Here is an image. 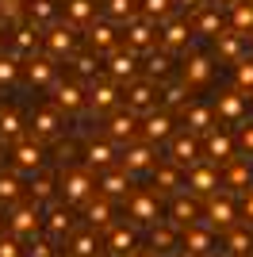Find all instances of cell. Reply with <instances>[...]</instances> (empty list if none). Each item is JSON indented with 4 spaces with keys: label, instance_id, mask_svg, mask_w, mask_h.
<instances>
[{
    "label": "cell",
    "instance_id": "obj_10",
    "mask_svg": "<svg viewBox=\"0 0 253 257\" xmlns=\"http://www.w3.org/2000/svg\"><path fill=\"white\" fill-rule=\"evenodd\" d=\"M188 43H192V23L188 20H180V16L169 20L165 16V20L158 23V46L161 50H169V54L173 50H188Z\"/></svg>",
    "mask_w": 253,
    "mask_h": 257
},
{
    "label": "cell",
    "instance_id": "obj_52",
    "mask_svg": "<svg viewBox=\"0 0 253 257\" xmlns=\"http://www.w3.org/2000/svg\"><path fill=\"white\" fill-rule=\"evenodd\" d=\"M27 242H31V246L23 249V257H58L50 238H39V234H35V238H27Z\"/></svg>",
    "mask_w": 253,
    "mask_h": 257
},
{
    "label": "cell",
    "instance_id": "obj_1",
    "mask_svg": "<svg viewBox=\"0 0 253 257\" xmlns=\"http://www.w3.org/2000/svg\"><path fill=\"white\" fill-rule=\"evenodd\" d=\"M58 192H62V204L65 207H81L84 200H92L96 196V177L92 169L84 165V169H65L62 173V184H58Z\"/></svg>",
    "mask_w": 253,
    "mask_h": 257
},
{
    "label": "cell",
    "instance_id": "obj_12",
    "mask_svg": "<svg viewBox=\"0 0 253 257\" xmlns=\"http://www.w3.org/2000/svg\"><path fill=\"white\" fill-rule=\"evenodd\" d=\"M123 27H126V50H135L138 58L158 46V23H154V20H146V16L138 20V16H135V20L123 23Z\"/></svg>",
    "mask_w": 253,
    "mask_h": 257
},
{
    "label": "cell",
    "instance_id": "obj_33",
    "mask_svg": "<svg viewBox=\"0 0 253 257\" xmlns=\"http://www.w3.org/2000/svg\"><path fill=\"white\" fill-rule=\"evenodd\" d=\"M42 226H46V238L58 246V242H65L69 230H73V215H69V207H54V211L42 219Z\"/></svg>",
    "mask_w": 253,
    "mask_h": 257
},
{
    "label": "cell",
    "instance_id": "obj_11",
    "mask_svg": "<svg viewBox=\"0 0 253 257\" xmlns=\"http://www.w3.org/2000/svg\"><path fill=\"white\" fill-rule=\"evenodd\" d=\"M158 161V150L150 146V142H142V139H131V142H123V154H119V165H123V173H146L150 165Z\"/></svg>",
    "mask_w": 253,
    "mask_h": 257
},
{
    "label": "cell",
    "instance_id": "obj_9",
    "mask_svg": "<svg viewBox=\"0 0 253 257\" xmlns=\"http://www.w3.org/2000/svg\"><path fill=\"white\" fill-rule=\"evenodd\" d=\"M126 200V215L135 219V223H142V226H154L161 219V200H158V192H126L123 196Z\"/></svg>",
    "mask_w": 253,
    "mask_h": 257
},
{
    "label": "cell",
    "instance_id": "obj_46",
    "mask_svg": "<svg viewBox=\"0 0 253 257\" xmlns=\"http://www.w3.org/2000/svg\"><path fill=\"white\" fill-rule=\"evenodd\" d=\"M23 135V119L16 107H0V142H16Z\"/></svg>",
    "mask_w": 253,
    "mask_h": 257
},
{
    "label": "cell",
    "instance_id": "obj_43",
    "mask_svg": "<svg viewBox=\"0 0 253 257\" xmlns=\"http://www.w3.org/2000/svg\"><path fill=\"white\" fill-rule=\"evenodd\" d=\"M96 253H100V238H96L92 226L69 238V257H96Z\"/></svg>",
    "mask_w": 253,
    "mask_h": 257
},
{
    "label": "cell",
    "instance_id": "obj_48",
    "mask_svg": "<svg viewBox=\"0 0 253 257\" xmlns=\"http://www.w3.org/2000/svg\"><path fill=\"white\" fill-rule=\"evenodd\" d=\"M69 62L77 65V77H84V81H92L96 73H100V54H92V50H84V54H69Z\"/></svg>",
    "mask_w": 253,
    "mask_h": 257
},
{
    "label": "cell",
    "instance_id": "obj_22",
    "mask_svg": "<svg viewBox=\"0 0 253 257\" xmlns=\"http://www.w3.org/2000/svg\"><path fill=\"white\" fill-rule=\"evenodd\" d=\"M138 135V115L135 111H126V107H115V111H107V139L111 142H131Z\"/></svg>",
    "mask_w": 253,
    "mask_h": 257
},
{
    "label": "cell",
    "instance_id": "obj_34",
    "mask_svg": "<svg viewBox=\"0 0 253 257\" xmlns=\"http://www.w3.org/2000/svg\"><path fill=\"white\" fill-rule=\"evenodd\" d=\"M23 16H27V23H35V27H54V20H58V0H27V8H23Z\"/></svg>",
    "mask_w": 253,
    "mask_h": 257
},
{
    "label": "cell",
    "instance_id": "obj_24",
    "mask_svg": "<svg viewBox=\"0 0 253 257\" xmlns=\"http://www.w3.org/2000/svg\"><path fill=\"white\" fill-rule=\"evenodd\" d=\"M23 73H27V85L31 88H50L54 77H58V69H54V62L46 58V54H31V58H23Z\"/></svg>",
    "mask_w": 253,
    "mask_h": 257
},
{
    "label": "cell",
    "instance_id": "obj_19",
    "mask_svg": "<svg viewBox=\"0 0 253 257\" xmlns=\"http://www.w3.org/2000/svg\"><path fill=\"white\" fill-rule=\"evenodd\" d=\"M42 161H46V154H42V142H35V139H16V146H12V165H16L20 173L42 169Z\"/></svg>",
    "mask_w": 253,
    "mask_h": 257
},
{
    "label": "cell",
    "instance_id": "obj_28",
    "mask_svg": "<svg viewBox=\"0 0 253 257\" xmlns=\"http://www.w3.org/2000/svg\"><path fill=\"white\" fill-rule=\"evenodd\" d=\"M54 107L65 111V115H73L84 107V85L81 81H62V85H54Z\"/></svg>",
    "mask_w": 253,
    "mask_h": 257
},
{
    "label": "cell",
    "instance_id": "obj_20",
    "mask_svg": "<svg viewBox=\"0 0 253 257\" xmlns=\"http://www.w3.org/2000/svg\"><path fill=\"white\" fill-rule=\"evenodd\" d=\"M107 77H111L115 85H126L131 77H138V54L115 46V50L107 54Z\"/></svg>",
    "mask_w": 253,
    "mask_h": 257
},
{
    "label": "cell",
    "instance_id": "obj_3",
    "mask_svg": "<svg viewBox=\"0 0 253 257\" xmlns=\"http://www.w3.org/2000/svg\"><path fill=\"white\" fill-rule=\"evenodd\" d=\"M84 107H88L92 115L115 111V107H119V85L111 81V77H92L88 88H84Z\"/></svg>",
    "mask_w": 253,
    "mask_h": 257
},
{
    "label": "cell",
    "instance_id": "obj_36",
    "mask_svg": "<svg viewBox=\"0 0 253 257\" xmlns=\"http://www.w3.org/2000/svg\"><path fill=\"white\" fill-rule=\"evenodd\" d=\"M196 219H200V204L188 200L184 192H177V200L169 204V223L173 226H188V223H196Z\"/></svg>",
    "mask_w": 253,
    "mask_h": 257
},
{
    "label": "cell",
    "instance_id": "obj_6",
    "mask_svg": "<svg viewBox=\"0 0 253 257\" xmlns=\"http://www.w3.org/2000/svg\"><path fill=\"white\" fill-rule=\"evenodd\" d=\"M177 249H184V253H192V257H207L211 249H215V230H211L203 219H196V223H188V226H180Z\"/></svg>",
    "mask_w": 253,
    "mask_h": 257
},
{
    "label": "cell",
    "instance_id": "obj_31",
    "mask_svg": "<svg viewBox=\"0 0 253 257\" xmlns=\"http://www.w3.org/2000/svg\"><path fill=\"white\" fill-rule=\"evenodd\" d=\"M39 27L35 23H20L16 31H12V58L16 62H23V58H31L35 50H39Z\"/></svg>",
    "mask_w": 253,
    "mask_h": 257
},
{
    "label": "cell",
    "instance_id": "obj_37",
    "mask_svg": "<svg viewBox=\"0 0 253 257\" xmlns=\"http://www.w3.org/2000/svg\"><path fill=\"white\" fill-rule=\"evenodd\" d=\"M96 20V0H65V23L69 27H88Z\"/></svg>",
    "mask_w": 253,
    "mask_h": 257
},
{
    "label": "cell",
    "instance_id": "obj_13",
    "mask_svg": "<svg viewBox=\"0 0 253 257\" xmlns=\"http://www.w3.org/2000/svg\"><path fill=\"white\" fill-rule=\"evenodd\" d=\"M211 77H215V62H211L207 54H184V62H180V81L188 88L211 85Z\"/></svg>",
    "mask_w": 253,
    "mask_h": 257
},
{
    "label": "cell",
    "instance_id": "obj_44",
    "mask_svg": "<svg viewBox=\"0 0 253 257\" xmlns=\"http://www.w3.org/2000/svg\"><path fill=\"white\" fill-rule=\"evenodd\" d=\"M111 161H115V150H111L107 142H88V146H84V165H88V169H107Z\"/></svg>",
    "mask_w": 253,
    "mask_h": 257
},
{
    "label": "cell",
    "instance_id": "obj_64",
    "mask_svg": "<svg viewBox=\"0 0 253 257\" xmlns=\"http://www.w3.org/2000/svg\"><path fill=\"white\" fill-rule=\"evenodd\" d=\"M96 257H100V253H96Z\"/></svg>",
    "mask_w": 253,
    "mask_h": 257
},
{
    "label": "cell",
    "instance_id": "obj_58",
    "mask_svg": "<svg viewBox=\"0 0 253 257\" xmlns=\"http://www.w3.org/2000/svg\"><path fill=\"white\" fill-rule=\"evenodd\" d=\"M126 257H158V249H138V246H135L131 253H126Z\"/></svg>",
    "mask_w": 253,
    "mask_h": 257
},
{
    "label": "cell",
    "instance_id": "obj_7",
    "mask_svg": "<svg viewBox=\"0 0 253 257\" xmlns=\"http://www.w3.org/2000/svg\"><path fill=\"white\" fill-rule=\"evenodd\" d=\"M215 188H219V165H215V161L200 158V161H192L188 169H184V192L207 196V192H215Z\"/></svg>",
    "mask_w": 253,
    "mask_h": 257
},
{
    "label": "cell",
    "instance_id": "obj_35",
    "mask_svg": "<svg viewBox=\"0 0 253 257\" xmlns=\"http://www.w3.org/2000/svg\"><path fill=\"white\" fill-rule=\"evenodd\" d=\"M81 207H84V219H88L92 230L111 226V200H107V196H92V200H84Z\"/></svg>",
    "mask_w": 253,
    "mask_h": 257
},
{
    "label": "cell",
    "instance_id": "obj_54",
    "mask_svg": "<svg viewBox=\"0 0 253 257\" xmlns=\"http://www.w3.org/2000/svg\"><path fill=\"white\" fill-rule=\"evenodd\" d=\"M238 139H234V146H242V154L245 158H253V123H238Z\"/></svg>",
    "mask_w": 253,
    "mask_h": 257
},
{
    "label": "cell",
    "instance_id": "obj_42",
    "mask_svg": "<svg viewBox=\"0 0 253 257\" xmlns=\"http://www.w3.org/2000/svg\"><path fill=\"white\" fill-rule=\"evenodd\" d=\"M230 31L238 35L253 31V0H234L230 4Z\"/></svg>",
    "mask_w": 253,
    "mask_h": 257
},
{
    "label": "cell",
    "instance_id": "obj_4",
    "mask_svg": "<svg viewBox=\"0 0 253 257\" xmlns=\"http://www.w3.org/2000/svg\"><path fill=\"white\" fill-rule=\"evenodd\" d=\"M12 211H8V230H12V238H35L42 230V207L35 204H20V200H16V204H8Z\"/></svg>",
    "mask_w": 253,
    "mask_h": 257
},
{
    "label": "cell",
    "instance_id": "obj_21",
    "mask_svg": "<svg viewBox=\"0 0 253 257\" xmlns=\"http://www.w3.org/2000/svg\"><path fill=\"white\" fill-rule=\"evenodd\" d=\"M188 96H192V88L184 85L180 77L169 73L165 81H158V104L165 107V111H180V107L188 104Z\"/></svg>",
    "mask_w": 253,
    "mask_h": 257
},
{
    "label": "cell",
    "instance_id": "obj_29",
    "mask_svg": "<svg viewBox=\"0 0 253 257\" xmlns=\"http://www.w3.org/2000/svg\"><path fill=\"white\" fill-rule=\"evenodd\" d=\"M31 131H35V142L58 139V131H62V111H58V107H35L31 111Z\"/></svg>",
    "mask_w": 253,
    "mask_h": 257
},
{
    "label": "cell",
    "instance_id": "obj_49",
    "mask_svg": "<svg viewBox=\"0 0 253 257\" xmlns=\"http://www.w3.org/2000/svg\"><path fill=\"white\" fill-rule=\"evenodd\" d=\"M31 196H35V204H42V200L54 196V177L50 173H42V169L31 173Z\"/></svg>",
    "mask_w": 253,
    "mask_h": 257
},
{
    "label": "cell",
    "instance_id": "obj_38",
    "mask_svg": "<svg viewBox=\"0 0 253 257\" xmlns=\"http://www.w3.org/2000/svg\"><path fill=\"white\" fill-rule=\"evenodd\" d=\"M177 238H180V226H173L169 219H158L150 226V246L154 249H177Z\"/></svg>",
    "mask_w": 253,
    "mask_h": 257
},
{
    "label": "cell",
    "instance_id": "obj_2",
    "mask_svg": "<svg viewBox=\"0 0 253 257\" xmlns=\"http://www.w3.org/2000/svg\"><path fill=\"white\" fill-rule=\"evenodd\" d=\"M119 107L135 111V115L154 111V107H158V81H150V77H131V81H126V92L119 96Z\"/></svg>",
    "mask_w": 253,
    "mask_h": 257
},
{
    "label": "cell",
    "instance_id": "obj_51",
    "mask_svg": "<svg viewBox=\"0 0 253 257\" xmlns=\"http://www.w3.org/2000/svg\"><path fill=\"white\" fill-rule=\"evenodd\" d=\"M20 196H23V184L16 181V177H4V173H0V207H4V204H16Z\"/></svg>",
    "mask_w": 253,
    "mask_h": 257
},
{
    "label": "cell",
    "instance_id": "obj_25",
    "mask_svg": "<svg viewBox=\"0 0 253 257\" xmlns=\"http://www.w3.org/2000/svg\"><path fill=\"white\" fill-rule=\"evenodd\" d=\"M84 35H88V50L92 54H111L119 46V31H115V23H88L84 27Z\"/></svg>",
    "mask_w": 253,
    "mask_h": 257
},
{
    "label": "cell",
    "instance_id": "obj_30",
    "mask_svg": "<svg viewBox=\"0 0 253 257\" xmlns=\"http://www.w3.org/2000/svg\"><path fill=\"white\" fill-rule=\"evenodd\" d=\"M222 27H226V23H222V12L215 8V4H200V8L192 12V31L203 35V39H215Z\"/></svg>",
    "mask_w": 253,
    "mask_h": 257
},
{
    "label": "cell",
    "instance_id": "obj_53",
    "mask_svg": "<svg viewBox=\"0 0 253 257\" xmlns=\"http://www.w3.org/2000/svg\"><path fill=\"white\" fill-rule=\"evenodd\" d=\"M16 77H20V62H16L12 54H0V88L12 85Z\"/></svg>",
    "mask_w": 253,
    "mask_h": 257
},
{
    "label": "cell",
    "instance_id": "obj_14",
    "mask_svg": "<svg viewBox=\"0 0 253 257\" xmlns=\"http://www.w3.org/2000/svg\"><path fill=\"white\" fill-rule=\"evenodd\" d=\"M138 119H142V142H150V146L165 142L173 135V127H177L173 111H165V107H154V111H146V115H138Z\"/></svg>",
    "mask_w": 253,
    "mask_h": 257
},
{
    "label": "cell",
    "instance_id": "obj_23",
    "mask_svg": "<svg viewBox=\"0 0 253 257\" xmlns=\"http://www.w3.org/2000/svg\"><path fill=\"white\" fill-rule=\"evenodd\" d=\"M180 119H184V131H192V135H207V131L219 123L211 104H192V100L180 107Z\"/></svg>",
    "mask_w": 253,
    "mask_h": 257
},
{
    "label": "cell",
    "instance_id": "obj_55",
    "mask_svg": "<svg viewBox=\"0 0 253 257\" xmlns=\"http://www.w3.org/2000/svg\"><path fill=\"white\" fill-rule=\"evenodd\" d=\"M0 257H23V246H20V238H4L0 234Z\"/></svg>",
    "mask_w": 253,
    "mask_h": 257
},
{
    "label": "cell",
    "instance_id": "obj_56",
    "mask_svg": "<svg viewBox=\"0 0 253 257\" xmlns=\"http://www.w3.org/2000/svg\"><path fill=\"white\" fill-rule=\"evenodd\" d=\"M242 219H245V226H253V188L242 192Z\"/></svg>",
    "mask_w": 253,
    "mask_h": 257
},
{
    "label": "cell",
    "instance_id": "obj_61",
    "mask_svg": "<svg viewBox=\"0 0 253 257\" xmlns=\"http://www.w3.org/2000/svg\"><path fill=\"white\" fill-rule=\"evenodd\" d=\"M0 226H4V211H0Z\"/></svg>",
    "mask_w": 253,
    "mask_h": 257
},
{
    "label": "cell",
    "instance_id": "obj_8",
    "mask_svg": "<svg viewBox=\"0 0 253 257\" xmlns=\"http://www.w3.org/2000/svg\"><path fill=\"white\" fill-rule=\"evenodd\" d=\"M200 219L211 226V230H215V226L222 230V226H230L234 219H238V207H234L230 196H222L219 188H215V192L203 196V215H200Z\"/></svg>",
    "mask_w": 253,
    "mask_h": 257
},
{
    "label": "cell",
    "instance_id": "obj_32",
    "mask_svg": "<svg viewBox=\"0 0 253 257\" xmlns=\"http://www.w3.org/2000/svg\"><path fill=\"white\" fill-rule=\"evenodd\" d=\"M96 188H100V196H107V200H123V196L131 192V173L111 169V165H107L104 177L96 181Z\"/></svg>",
    "mask_w": 253,
    "mask_h": 257
},
{
    "label": "cell",
    "instance_id": "obj_40",
    "mask_svg": "<svg viewBox=\"0 0 253 257\" xmlns=\"http://www.w3.org/2000/svg\"><path fill=\"white\" fill-rule=\"evenodd\" d=\"M226 230V253L230 257H245L249 253V246H253V234H249V226H222Z\"/></svg>",
    "mask_w": 253,
    "mask_h": 257
},
{
    "label": "cell",
    "instance_id": "obj_59",
    "mask_svg": "<svg viewBox=\"0 0 253 257\" xmlns=\"http://www.w3.org/2000/svg\"><path fill=\"white\" fill-rule=\"evenodd\" d=\"M207 4H215V8H230L234 0H207Z\"/></svg>",
    "mask_w": 253,
    "mask_h": 257
},
{
    "label": "cell",
    "instance_id": "obj_17",
    "mask_svg": "<svg viewBox=\"0 0 253 257\" xmlns=\"http://www.w3.org/2000/svg\"><path fill=\"white\" fill-rule=\"evenodd\" d=\"M150 181H154V188H158V192H184V169H180V165H173V161H154V165H150Z\"/></svg>",
    "mask_w": 253,
    "mask_h": 257
},
{
    "label": "cell",
    "instance_id": "obj_45",
    "mask_svg": "<svg viewBox=\"0 0 253 257\" xmlns=\"http://www.w3.org/2000/svg\"><path fill=\"white\" fill-rule=\"evenodd\" d=\"M104 12H107V20L111 23H131L138 16V0H104Z\"/></svg>",
    "mask_w": 253,
    "mask_h": 257
},
{
    "label": "cell",
    "instance_id": "obj_63",
    "mask_svg": "<svg viewBox=\"0 0 253 257\" xmlns=\"http://www.w3.org/2000/svg\"><path fill=\"white\" fill-rule=\"evenodd\" d=\"M249 100H253V96H249ZM249 111H253V107H249Z\"/></svg>",
    "mask_w": 253,
    "mask_h": 257
},
{
    "label": "cell",
    "instance_id": "obj_18",
    "mask_svg": "<svg viewBox=\"0 0 253 257\" xmlns=\"http://www.w3.org/2000/svg\"><path fill=\"white\" fill-rule=\"evenodd\" d=\"M219 181H226V188H234V192H245L249 181H253L249 158H245V154H234L230 161H222L219 165Z\"/></svg>",
    "mask_w": 253,
    "mask_h": 257
},
{
    "label": "cell",
    "instance_id": "obj_16",
    "mask_svg": "<svg viewBox=\"0 0 253 257\" xmlns=\"http://www.w3.org/2000/svg\"><path fill=\"white\" fill-rule=\"evenodd\" d=\"M169 161L180 165V169H188L192 161H200V139L192 135V131H180V135H169Z\"/></svg>",
    "mask_w": 253,
    "mask_h": 257
},
{
    "label": "cell",
    "instance_id": "obj_39",
    "mask_svg": "<svg viewBox=\"0 0 253 257\" xmlns=\"http://www.w3.org/2000/svg\"><path fill=\"white\" fill-rule=\"evenodd\" d=\"M142 58H146V77H150V81H165V77L173 73V58H169V50H158V46H154V50H146Z\"/></svg>",
    "mask_w": 253,
    "mask_h": 257
},
{
    "label": "cell",
    "instance_id": "obj_50",
    "mask_svg": "<svg viewBox=\"0 0 253 257\" xmlns=\"http://www.w3.org/2000/svg\"><path fill=\"white\" fill-rule=\"evenodd\" d=\"M138 12H142L146 20L161 23V20L169 16V12H173V0H142V4H138Z\"/></svg>",
    "mask_w": 253,
    "mask_h": 257
},
{
    "label": "cell",
    "instance_id": "obj_60",
    "mask_svg": "<svg viewBox=\"0 0 253 257\" xmlns=\"http://www.w3.org/2000/svg\"><path fill=\"white\" fill-rule=\"evenodd\" d=\"M245 50H249V58H253V31L245 35Z\"/></svg>",
    "mask_w": 253,
    "mask_h": 257
},
{
    "label": "cell",
    "instance_id": "obj_57",
    "mask_svg": "<svg viewBox=\"0 0 253 257\" xmlns=\"http://www.w3.org/2000/svg\"><path fill=\"white\" fill-rule=\"evenodd\" d=\"M173 4H177V8H184V12H196L200 4H207V0H173Z\"/></svg>",
    "mask_w": 253,
    "mask_h": 257
},
{
    "label": "cell",
    "instance_id": "obj_5",
    "mask_svg": "<svg viewBox=\"0 0 253 257\" xmlns=\"http://www.w3.org/2000/svg\"><path fill=\"white\" fill-rule=\"evenodd\" d=\"M42 46H46V58H50L54 65L69 62V54L77 50V27H69V23H54V27H46Z\"/></svg>",
    "mask_w": 253,
    "mask_h": 257
},
{
    "label": "cell",
    "instance_id": "obj_41",
    "mask_svg": "<svg viewBox=\"0 0 253 257\" xmlns=\"http://www.w3.org/2000/svg\"><path fill=\"white\" fill-rule=\"evenodd\" d=\"M135 246H138L135 230H126V226H111V234H107V253H111V257H126Z\"/></svg>",
    "mask_w": 253,
    "mask_h": 257
},
{
    "label": "cell",
    "instance_id": "obj_27",
    "mask_svg": "<svg viewBox=\"0 0 253 257\" xmlns=\"http://www.w3.org/2000/svg\"><path fill=\"white\" fill-rule=\"evenodd\" d=\"M211 107H215V119H226V123H242L245 111H249V100H245L242 92L234 88V92H222V96L215 100Z\"/></svg>",
    "mask_w": 253,
    "mask_h": 257
},
{
    "label": "cell",
    "instance_id": "obj_15",
    "mask_svg": "<svg viewBox=\"0 0 253 257\" xmlns=\"http://www.w3.org/2000/svg\"><path fill=\"white\" fill-rule=\"evenodd\" d=\"M234 154H238V146H234V135H226V131L211 127L207 135H203V146H200V158L215 161V165H222V161H230Z\"/></svg>",
    "mask_w": 253,
    "mask_h": 257
},
{
    "label": "cell",
    "instance_id": "obj_62",
    "mask_svg": "<svg viewBox=\"0 0 253 257\" xmlns=\"http://www.w3.org/2000/svg\"><path fill=\"white\" fill-rule=\"evenodd\" d=\"M180 257H192V253H180Z\"/></svg>",
    "mask_w": 253,
    "mask_h": 257
},
{
    "label": "cell",
    "instance_id": "obj_47",
    "mask_svg": "<svg viewBox=\"0 0 253 257\" xmlns=\"http://www.w3.org/2000/svg\"><path fill=\"white\" fill-rule=\"evenodd\" d=\"M234 88L242 96H253V58L245 54L242 62H234Z\"/></svg>",
    "mask_w": 253,
    "mask_h": 257
},
{
    "label": "cell",
    "instance_id": "obj_26",
    "mask_svg": "<svg viewBox=\"0 0 253 257\" xmlns=\"http://www.w3.org/2000/svg\"><path fill=\"white\" fill-rule=\"evenodd\" d=\"M245 54H249L245 50V35L226 31V27L215 35V58H219V62H242Z\"/></svg>",
    "mask_w": 253,
    "mask_h": 257
}]
</instances>
